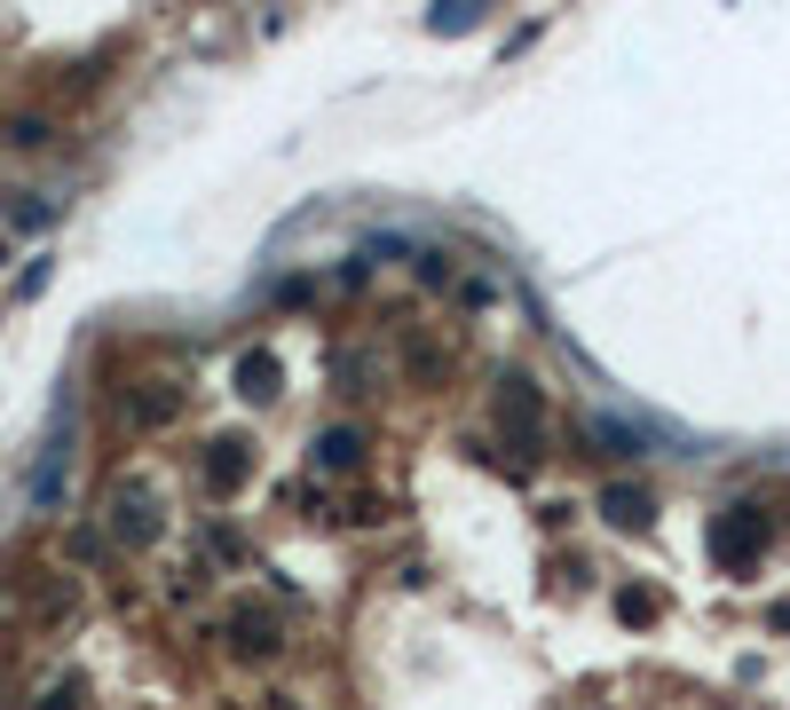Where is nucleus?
Here are the masks:
<instances>
[{
	"label": "nucleus",
	"mask_w": 790,
	"mask_h": 710,
	"mask_svg": "<svg viewBox=\"0 0 790 710\" xmlns=\"http://www.w3.org/2000/svg\"><path fill=\"white\" fill-rule=\"evenodd\" d=\"M719 561H751V545H759V521H719Z\"/></svg>",
	"instance_id": "obj_2"
},
{
	"label": "nucleus",
	"mask_w": 790,
	"mask_h": 710,
	"mask_svg": "<svg viewBox=\"0 0 790 710\" xmlns=\"http://www.w3.org/2000/svg\"><path fill=\"white\" fill-rule=\"evenodd\" d=\"M601 505H609V521H624V529H641V521H648V497H641L633 482H617Z\"/></svg>",
	"instance_id": "obj_3"
},
{
	"label": "nucleus",
	"mask_w": 790,
	"mask_h": 710,
	"mask_svg": "<svg viewBox=\"0 0 790 710\" xmlns=\"http://www.w3.org/2000/svg\"><path fill=\"white\" fill-rule=\"evenodd\" d=\"M111 529L127 537V545H143V537H151L158 521H151V505H143V497H119V505H111Z\"/></svg>",
	"instance_id": "obj_1"
},
{
	"label": "nucleus",
	"mask_w": 790,
	"mask_h": 710,
	"mask_svg": "<svg viewBox=\"0 0 790 710\" xmlns=\"http://www.w3.org/2000/svg\"><path fill=\"white\" fill-rule=\"evenodd\" d=\"M72 702H80V687H72V679H63V687L48 695V710H72Z\"/></svg>",
	"instance_id": "obj_5"
},
{
	"label": "nucleus",
	"mask_w": 790,
	"mask_h": 710,
	"mask_svg": "<svg viewBox=\"0 0 790 710\" xmlns=\"http://www.w3.org/2000/svg\"><path fill=\"white\" fill-rule=\"evenodd\" d=\"M0 143H24L32 151V143H48V127L40 119H9V127H0Z\"/></svg>",
	"instance_id": "obj_4"
}]
</instances>
